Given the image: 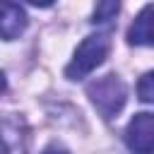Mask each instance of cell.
<instances>
[{
	"label": "cell",
	"instance_id": "5",
	"mask_svg": "<svg viewBox=\"0 0 154 154\" xmlns=\"http://www.w3.org/2000/svg\"><path fill=\"white\" fill-rule=\"evenodd\" d=\"M26 26V12L17 2H5L2 5V19H0V31L5 41L17 38Z\"/></svg>",
	"mask_w": 154,
	"mask_h": 154
},
{
	"label": "cell",
	"instance_id": "7",
	"mask_svg": "<svg viewBox=\"0 0 154 154\" xmlns=\"http://www.w3.org/2000/svg\"><path fill=\"white\" fill-rule=\"evenodd\" d=\"M118 10H120V5L118 2H99L96 5V10H94V24H106V22H111L116 14H118Z\"/></svg>",
	"mask_w": 154,
	"mask_h": 154
},
{
	"label": "cell",
	"instance_id": "8",
	"mask_svg": "<svg viewBox=\"0 0 154 154\" xmlns=\"http://www.w3.org/2000/svg\"><path fill=\"white\" fill-rule=\"evenodd\" d=\"M137 96L147 103H154V70L142 75L140 82H137Z\"/></svg>",
	"mask_w": 154,
	"mask_h": 154
},
{
	"label": "cell",
	"instance_id": "3",
	"mask_svg": "<svg viewBox=\"0 0 154 154\" xmlns=\"http://www.w3.org/2000/svg\"><path fill=\"white\" fill-rule=\"evenodd\" d=\"M125 144L135 154H154V113H137L128 123Z\"/></svg>",
	"mask_w": 154,
	"mask_h": 154
},
{
	"label": "cell",
	"instance_id": "6",
	"mask_svg": "<svg viewBox=\"0 0 154 154\" xmlns=\"http://www.w3.org/2000/svg\"><path fill=\"white\" fill-rule=\"evenodd\" d=\"M22 123L14 120L12 116L2 118V142L5 152L2 154H24V142H22Z\"/></svg>",
	"mask_w": 154,
	"mask_h": 154
},
{
	"label": "cell",
	"instance_id": "9",
	"mask_svg": "<svg viewBox=\"0 0 154 154\" xmlns=\"http://www.w3.org/2000/svg\"><path fill=\"white\" fill-rule=\"evenodd\" d=\"M43 154H67V152H65L63 147H48V149H46Z\"/></svg>",
	"mask_w": 154,
	"mask_h": 154
},
{
	"label": "cell",
	"instance_id": "2",
	"mask_svg": "<svg viewBox=\"0 0 154 154\" xmlns=\"http://www.w3.org/2000/svg\"><path fill=\"white\" fill-rule=\"evenodd\" d=\"M87 94L103 118H113L125 106L128 89H125V84L120 82L118 75H103L87 87Z\"/></svg>",
	"mask_w": 154,
	"mask_h": 154
},
{
	"label": "cell",
	"instance_id": "4",
	"mask_svg": "<svg viewBox=\"0 0 154 154\" xmlns=\"http://www.w3.org/2000/svg\"><path fill=\"white\" fill-rule=\"evenodd\" d=\"M128 41L132 46H154V5L142 7L128 29Z\"/></svg>",
	"mask_w": 154,
	"mask_h": 154
},
{
	"label": "cell",
	"instance_id": "1",
	"mask_svg": "<svg viewBox=\"0 0 154 154\" xmlns=\"http://www.w3.org/2000/svg\"><path fill=\"white\" fill-rule=\"evenodd\" d=\"M108 51H111L108 34H91V36H87L77 46L70 65L65 67V77L67 79H82L87 75H91L108 58Z\"/></svg>",
	"mask_w": 154,
	"mask_h": 154
}]
</instances>
